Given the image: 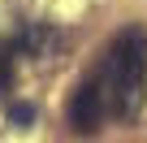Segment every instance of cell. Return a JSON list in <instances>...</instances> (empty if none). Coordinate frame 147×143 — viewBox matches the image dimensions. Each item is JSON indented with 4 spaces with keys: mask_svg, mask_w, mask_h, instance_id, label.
I'll use <instances>...</instances> for the list:
<instances>
[{
    "mask_svg": "<svg viewBox=\"0 0 147 143\" xmlns=\"http://www.w3.org/2000/svg\"><path fill=\"white\" fill-rule=\"evenodd\" d=\"M104 91V108L117 121H134L143 113L147 100V30L143 26H125L108 56H104V74L95 78Z\"/></svg>",
    "mask_w": 147,
    "mask_h": 143,
    "instance_id": "6da1fadb",
    "label": "cell"
},
{
    "mask_svg": "<svg viewBox=\"0 0 147 143\" xmlns=\"http://www.w3.org/2000/svg\"><path fill=\"white\" fill-rule=\"evenodd\" d=\"M69 126L78 134H95L104 126V91H100L95 78H87L78 91H74V100H69Z\"/></svg>",
    "mask_w": 147,
    "mask_h": 143,
    "instance_id": "7a4b0ae2",
    "label": "cell"
},
{
    "mask_svg": "<svg viewBox=\"0 0 147 143\" xmlns=\"http://www.w3.org/2000/svg\"><path fill=\"white\" fill-rule=\"evenodd\" d=\"M9 78H13V48L0 43V87H9Z\"/></svg>",
    "mask_w": 147,
    "mask_h": 143,
    "instance_id": "3957f363",
    "label": "cell"
},
{
    "mask_svg": "<svg viewBox=\"0 0 147 143\" xmlns=\"http://www.w3.org/2000/svg\"><path fill=\"white\" fill-rule=\"evenodd\" d=\"M30 117H35V108H30V104H18V108H13V121H18V126H26Z\"/></svg>",
    "mask_w": 147,
    "mask_h": 143,
    "instance_id": "277c9868",
    "label": "cell"
}]
</instances>
